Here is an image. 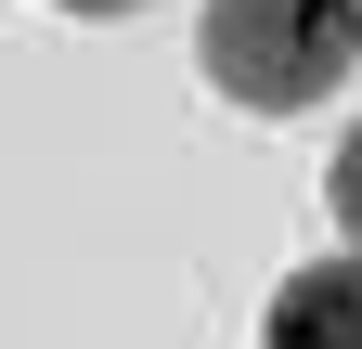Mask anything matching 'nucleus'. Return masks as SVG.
<instances>
[{"label":"nucleus","mask_w":362,"mask_h":349,"mask_svg":"<svg viewBox=\"0 0 362 349\" xmlns=\"http://www.w3.org/2000/svg\"><path fill=\"white\" fill-rule=\"evenodd\" d=\"M207 91L246 117H310L362 65V0H207Z\"/></svg>","instance_id":"obj_1"},{"label":"nucleus","mask_w":362,"mask_h":349,"mask_svg":"<svg viewBox=\"0 0 362 349\" xmlns=\"http://www.w3.org/2000/svg\"><path fill=\"white\" fill-rule=\"evenodd\" d=\"M259 349H362V259H310V272L272 285Z\"/></svg>","instance_id":"obj_2"},{"label":"nucleus","mask_w":362,"mask_h":349,"mask_svg":"<svg viewBox=\"0 0 362 349\" xmlns=\"http://www.w3.org/2000/svg\"><path fill=\"white\" fill-rule=\"evenodd\" d=\"M324 207H337V233L362 246V117H349V143H337V168H324Z\"/></svg>","instance_id":"obj_3"},{"label":"nucleus","mask_w":362,"mask_h":349,"mask_svg":"<svg viewBox=\"0 0 362 349\" xmlns=\"http://www.w3.org/2000/svg\"><path fill=\"white\" fill-rule=\"evenodd\" d=\"M65 13H156V0H65Z\"/></svg>","instance_id":"obj_4"}]
</instances>
